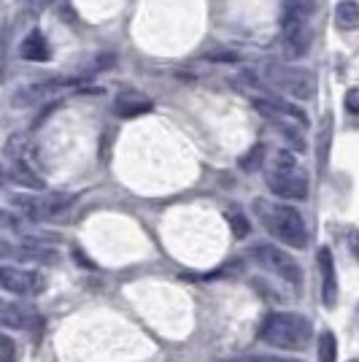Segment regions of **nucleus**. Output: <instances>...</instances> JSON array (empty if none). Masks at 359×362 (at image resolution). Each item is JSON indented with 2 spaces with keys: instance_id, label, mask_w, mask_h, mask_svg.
Returning a JSON list of instances; mask_svg holds the SVG:
<instances>
[{
  "instance_id": "nucleus-26",
  "label": "nucleus",
  "mask_w": 359,
  "mask_h": 362,
  "mask_svg": "<svg viewBox=\"0 0 359 362\" xmlns=\"http://www.w3.org/2000/svg\"><path fill=\"white\" fill-rule=\"evenodd\" d=\"M3 179H6V173H3V168H0V187H3Z\"/></svg>"
},
{
  "instance_id": "nucleus-21",
  "label": "nucleus",
  "mask_w": 359,
  "mask_h": 362,
  "mask_svg": "<svg viewBox=\"0 0 359 362\" xmlns=\"http://www.w3.org/2000/svg\"><path fill=\"white\" fill-rule=\"evenodd\" d=\"M0 362H16V344L0 332Z\"/></svg>"
},
{
  "instance_id": "nucleus-17",
  "label": "nucleus",
  "mask_w": 359,
  "mask_h": 362,
  "mask_svg": "<svg viewBox=\"0 0 359 362\" xmlns=\"http://www.w3.org/2000/svg\"><path fill=\"white\" fill-rule=\"evenodd\" d=\"M335 25L341 30H357L359 28V3L357 0H341L335 6Z\"/></svg>"
},
{
  "instance_id": "nucleus-14",
  "label": "nucleus",
  "mask_w": 359,
  "mask_h": 362,
  "mask_svg": "<svg viewBox=\"0 0 359 362\" xmlns=\"http://www.w3.org/2000/svg\"><path fill=\"white\" fill-rule=\"evenodd\" d=\"M114 111L119 114L122 119H133V117H141V114L151 111V100H146L143 95H135V92H124V95L117 98Z\"/></svg>"
},
{
  "instance_id": "nucleus-3",
  "label": "nucleus",
  "mask_w": 359,
  "mask_h": 362,
  "mask_svg": "<svg viewBox=\"0 0 359 362\" xmlns=\"http://www.w3.org/2000/svg\"><path fill=\"white\" fill-rule=\"evenodd\" d=\"M265 181H268L270 192L284 197V200H305L308 197V176L300 170L295 163V154H289V151L273 154Z\"/></svg>"
},
{
  "instance_id": "nucleus-12",
  "label": "nucleus",
  "mask_w": 359,
  "mask_h": 362,
  "mask_svg": "<svg viewBox=\"0 0 359 362\" xmlns=\"http://www.w3.org/2000/svg\"><path fill=\"white\" fill-rule=\"evenodd\" d=\"M316 262H319V273H322V303L327 308H335L338 305V273H335V259L327 246L319 249Z\"/></svg>"
},
{
  "instance_id": "nucleus-1",
  "label": "nucleus",
  "mask_w": 359,
  "mask_h": 362,
  "mask_svg": "<svg viewBox=\"0 0 359 362\" xmlns=\"http://www.w3.org/2000/svg\"><path fill=\"white\" fill-rule=\"evenodd\" d=\"M254 216L273 238L284 241L286 246H295V249H305L308 246V227H305V222H302V216H300L295 206L257 197Z\"/></svg>"
},
{
  "instance_id": "nucleus-22",
  "label": "nucleus",
  "mask_w": 359,
  "mask_h": 362,
  "mask_svg": "<svg viewBox=\"0 0 359 362\" xmlns=\"http://www.w3.org/2000/svg\"><path fill=\"white\" fill-rule=\"evenodd\" d=\"M230 225H233V233H235V238H246V235H249V230H252L249 219H246L243 214H238V211L230 216Z\"/></svg>"
},
{
  "instance_id": "nucleus-27",
  "label": "nucleus",
  "mask_w": 359,
  "mask_h": 362,
  "mask_svg": "<svg viewBox=\"0 0 359 362\" xmlns=\"http://www.w3.org/2000/svg\"><path fill=\"white\" fill-rule=\"evenodd\" d=\"M19 3H28V0H19Z\"/></svg>"
},
{
  "instance_id": "nucleus-28",
  "label": "nucleus",
  "mask_w": 359,
  "mask_h": 362,
  "mask_svg": "<svg viewBox=\"0 0 359 362\" xmlns=\"http://www.w3.org/2000/svg\"><path fill=\"white\" fill-rule=\"evenodd\" d=\"M348 362H359V360H348Z\"/></svg>"
},
{
  "instance_id": "nucleus-24",
  "label": "nucleus",
  "mask_w": 359,
  "mask_h": 362,
  "mask_svg": "<svg viewBox=\"0 0 359 362\" xmlns=\"http://www.w3.org/2000/svg\"><path fill=\"white\" fill-rule=\"evenodd\" d=\"M343 106L348 114H354V117H359V87H354V90L346 92V100Z\"/></svg>"
},
{
  "instance_id": "nucleus-7",
  "label": "nucleus",
  "mask_w": 359,
  "mask_h": 362,
  "mask_svg": "<svg viewBox=\"0 0 359 362\" xmlns=\"http://www.w3.org/2000/svg\"><path fill=\"white\" fill-rule=\"evenodd\" d=\"M0 289L19 295V298H33L46 289V279L35 271H22L11 265H0Z\"/></svg>"
},
{
  "instance_id": "nucleus-11",
  "label": "nucleus",
  "mask_w": 359,
  "mask_h": 362,
  "mask_svg": "<svg viewBox=\"0 0 359 362\" xmlns=\"http://www.w3.org/2000/svg\"><path fill=\"white\" fill-rule=\"evenodd\" d=\"M0 325L8 330H35L41 319H38V311L28 303L0 298Z\"/></svg>"
},
{
  "instance_id": "nucleus-10",
  "label": "nucleus",
  "mask_w": 359,
  "mask_h": 362,
  "mask_svg": "<svg viewBox=\"0 0 359 362\" xmlns=\"http://www.w3.org/2000/svg\"><path fill=\"white\" fill-rule=\"evenodd\" d=\"M308 16L286 8L284 14V38H286V54L289 57H302L311 44V30H308Z\"/></svg>"
},
{
  "instance_id": "nucleus-23",
  "label": "nucleus",
  "mask_w": 359,
  "mask_h": 362,
  "mask_svg": "<svg viewBox=\"0 0 359 362\" xmlns=\"http://www.w3.org/2000/svg\"><path fill=\"white\" fill-rule=\"evenodd\" d=\"M286 8L300 11V14L311 16V11L316 8V0H286Z\"/></svg>"
},
{
  "instance_id": "nucleus-6",
  "label": "nucleus",
  "mask_w": 359,
  "mask_h": 362,
  "mask_svg": "<svg viewBox=\"0 0 359 362\" xmlns=\"http://www.w3.org/2000/svg\"><path fill=\"white\" fill-rule=\"evenodd\" d=\"M73 200H76L73 195H65V192H60V195H46V197L14 195L11 197V206H14L25 219H30V222H44V219H52V216L62 214Z\"/></svg>"
},
{
  "instance_id": "nucleus-5",
  "label": "nucleus",
  "mask_w": 359,
  "mask_h": 362,
  "mask_svg": "<svg viewBox=\"0 0 359 362\" xmlns=\"http://www.w3.org/2000/svg\"><path fill=\"white\" fill-rule=\"evenodd\" d=\"M252 257H254L265 271H270L273 276H278L281 281H286V284H292V287H298V289L302 287V268H300V262L289 255V252L273 246V243L259 241L252 246Z\"/></svg>"
},
{
  "instance_id": "nucleus-9",
  "label": "nucleus",
  "mask_w": 359,
  "mask_h": 362,
  "mask_svg": "<svg viewBox=\"0 0 359 362\" xmlns=\"http://www.w3.org/2000/svg\"><path fill=\"white\" fill-rule=\"evenodd\" d=\"M0 259H16V262H35V265H54L60 255L41 243H8L0 241Z\"/></svg>"
},
{
  "instance_id": "nucleus-18",
  "label": "nucleus",
  "mask_w": 359,
  "mask_h": 362,
  "mask_svg": "<svg viewBox=\"0 0 359 362\" xmlns=\"http://www.w3.org/2000/svg\"><path fill=\"white\" fill-rule=\"evenodd\" d=\"M316 346H319V362H338V338L329 330L319 332Z\"/></svg>"
},
{
  "instance_id": "nucleus-15",
  "label": "nucleus",
  "mask_w": 359,
  "mask_h": 362,
  "mask_svg": "<svg viewBox=\"0 0 359 362\" xmlns=\"http://www.w3.org/2000/svg\"><path fill=\"white\" fill-rule=\"evenodd\" d=\"M329 146H332V114H324L316 130V163L322 170L329 163Z\"/></svg>"
},
{
  "instance_id": "nucleus-19",
  "label": "nucleus",
  "mask_w": 359,
  "mask_h": 362,
  "mask_svg": "<svg viewBox=\"0 0 359 362\" xmlns=\"http://www.w3.org/2000/svg\"><path fill=\"white\" fill-rule=\"evenodd\" d=\"M262 163H265V146H262V144L252 146V151H246V154L240 157V168H243L246 173H254V170H259V168H262Z\"/></svg>"
},
{
  "instance_id": "nucleus-13",
  "label": "nucleus",
  "mask_w": 359,
  "mask_h": 362,
  "mask_svg": "<svg viewBox=\"0 0 359 362\" xmlns=\"http://www.w3.org/2000/svg\"><path fill=\"white\" fill-rule=\"evenodd\" d=\"M19 57L30 62H46L52 57V49H49V41L44 38V33L33 30L30 35H25V41L19 44Z\"/></svg>"
},
{
  "instance_id": "nucleus-16",
  "label": "nucleus",
  "mask_w": 359,
  "mask_h": 362,
  "mask_svg": "<svg viewBox=\"0 0 359 362\" xmlns=\"http://www.w3.org/2000/svg\"><path fill=\"white\" fill-rule=\"evenodd\" d=\"M8 179L14 181V184H22V187H28V189H44V179L33 170L22 157L19 160H11V170H8Z\"/></svg>"
},
{
  "instance_id": "nucleus-4",
  "label": "nucleus",
  "mask_w": 359,
  "mask_h": 362,
  "mask_svg": "<svg viewBox=\"0 0 359 362\" xmlns=\"http://www.w3.org/2000/svg\"><path fill=\"white\" fill-rule=\"evenodd\" d=\"M265 81L273 84L276 90L292 95L295 100H311L316 95V74L305 71V68H298V65H265Z\"/></svg>"
},
{
  "instance_id": "nucleus-25",
  "label": "nucleus",
  "mask_w": 359,
  "mask_h": 362,
  "mask_svg": "<svg viewBox=\"0 0 359 362\" xmlns=\"http://www.w3.org/2000/svg\"><path fill=\"white\" fill-rule=\"evenodd\" d=\"M348 249H351V255L359 259V230L354 227V230H348Z\"/></svg>"
},
{
  "instance_id": "nucleus-2",
  "label": "nucleus",
  "mask_w": 359,
  "mask_h": 362,
  "mask_svg": "<svg viewBox=\"0 0 359 362\" xmlns=\"http://www.w3.org/2000/svg\"><path fill=\"white\" fill-rule=\"evenodd\" d=\"M314 327L311 322L300 314H284V311H270L259 325V341L286 351H300L311 344Z\"/></svg>"
},
{
  "instance_id": "nucleus-8",
  "label": "nucleus",
  "mask_w": 359,
  "mask_h": 362,
  "mask_svg": "<svg viewBox=\"0 0 359 362\" xmlns=\"http://www.w3.org/2000/svg\"><path fill=\"white\" fill-rule=\"evenodd\" d=\"M73 81L71 78H46V81H35V84H28V87H19V90L11 95V106L14 108H33L38 103H44L46 98L57 95L62 87H71Z\"/></svg>"
},
{
  "instance_id": "nucleus-20",
  "label": "nucleus",
  "mask_w": 359,
  "mask_h": 362,
  "mask_svg": "<svg viewBox=\"0 0 359 362\" xmlns=\"http://www.w3.org/2000/svg\"><path fill=\"white\" fill-rule=\"evenodd\" d=\"M216 362H302V360H284V357H273V354H238V357H227Z\"/></svg>"
}]
</instances>
